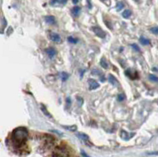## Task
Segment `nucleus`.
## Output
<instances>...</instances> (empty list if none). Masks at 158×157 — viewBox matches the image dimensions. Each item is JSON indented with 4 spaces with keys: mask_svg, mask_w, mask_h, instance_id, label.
<instances>
[{
    "mask_svg": "<svg viewBox=\"0 0 158 157\" xmlns=\"http://www.w3.org/2000/svg\"><path fill=\"white\" fill-rule=\"evenodd\" d=\"M45 52L47 53L48 56H49L50 59H52V58H54L56 55V49L53 48H48L45 49Z\"/></svg>",
    "mask_w": 158,
    "mask_h": 157,
    "instance_id": "obj_6",
    "label": "nucleus"
},
{
    "mask_svg": "<svg viewBox=\"0 0 158 157\" xmlns=\"http://www.w3.org/2000/svg\"><path fill=\"white\" fill-rule=\"evenodd\" d=\"M139 42L142 43V45H149L150 44V40L146 38L143 37V36H141L140 39H139Z\"/></svg>",
    "mask_w": 158,
    "mask_h": 157,
    "instance_id": "obj_13",
    "label": "nucleus"
},
{
    "mask_svg": "<svg viewBox=\"0 0 158 157\" xmlns=\"http://www.w3.org/2000/svg\"><path fill=\"white\" fill-rule=\"evenodd\" d=\"M149 78L152 81H154V82H158V77H156V75L154 74H149Z\"/></svg>",
    "mask_w": 158,
    "mask_h": 157,
    "instance_id": "obj_20",
    "label": "nucleus"
},
{
    "mask_svg": "<svg viewBox=\"0 0 158 157\" xmlns=\"http://www.w3.org/2000/svg\"><path fill=\"white\" fill-rule=\"evenodd\" d=\"M71 12L74 16H78V15L80 14V12H81V8L79 7V6H74V7L71 10Z\"/></svg>",
    "mask_w": 158,
    "mask_h": 157,
    "instance_id": "obj_11",
    "label": "nucleus"
},
{
    "mask_svg": "<svg viewBox=\"0 0 158 157\" xmlns=\"http://www.w3.org/2000/svg\"><path fill=\"white\" fill-rule=\"evenodd\" d=\"M131 47H132V48L135 51H136V52H140V48H139L136 43H132V44H131Z\"/></svg>",
    "mask_w": 158,
    "mask_h": 157,
    "instance_id": "obj_26",
    "label": "nucleus"
},
{
    "mask_svg": "<svg viewBox=\"0 0 158 157\" xmlns=\"http://www.w3.org/2000/svg\"><path fill=\"white\" fill-rule=\"evenodd\" d=\"M100 63H101V67H103L104 69H108V63H107V61L105 60L104 58H102V59H101V62H100Z\"/></svg>",
    "mask_w": 158,
    "mask_h": 157,
    "instance_id": "obj_16",
    "label": "nucleus"
},
{
    "mask_svg": "<svg viewBox=\"0 0 158 157\" xmlns=\"http://www.w3.org/2000/svg\"><path fill=\"white\" fill-rule=\"evenodd\" d=\"M77 137L79 139L82 140V141H89V136L86 135L85 134H83V133H77Z\"/></svg>",
    "mask_w": 158,
    "mask_h": 157,
    "instance_id": "obj_10",
    "label": "nucleus"
},
{
    "mask_svg": "<svg viewBox=\"0 0 158 157\" xmlns=\"http://www.w3.org/2000/svg\"><path fill=\"white\" fill-rule=\"evenodd\" d=\"M81 155H82L84 157H89L86 153H85V152H84V151H81Z\"/></svg>",
    "mask_w": 158,
    "mask_h": 157,
    "instance_id": "obj_29",
    "label": "nucleus"
},
{
    "mask_svg": "<svg viewBox=\"0 0 158 157\" xmlns=\"http://www.w3.org/2000/svg\"><path fill=\"white\" fill-rule=\"evenodd\" d=\"M41 110H42V111H43L44 114L45 115H47V116H48V117H50V118H52V114H51L50 113H49L48 111H47V109H46V107H45L44 106H42V107H41Z\"/></svg>",
    "mask_w": 158,
    "mask_h": 157,
    "instance_id": "obj_21",
    "label": "nucleus"
},
{
    "mask_svg": "<svg viewBox=\"0 0 158 157\" xmlns=\"http://www.w3.org/2000/svg\"><path fill=\"white\" fill-rule=\"evenodd\" d=\"M66 101H67V105L70 106V104H71V100H70V98L67 97V100H66Z\"/></svg>",
    "mask_w": 158,
    "mask_h": 157,
    "instance_id": "obj_28",
    "label": "nucleus"
},
{
    "mask_svg": "<svg viewBox=\"0 0 158 157\" xmlns=\"http://www.w3.org/2000/svg\"><path fill=\"white\" fill-rule=\"evenodd\" d=\"M89 85V89L90 90H95L97 89H98L100 85H99L98 82H97L94 79L89 78L88 80Z\"/></svg>",
    "mask_w": 158,
    "mask_h": 157,
    "instance_id": "obj_4",
    "label": "nucleus"
},
{
    "mask_svg": "<svg viewBox=\"0 0 158 157\" xmlns=\"http://www.w3.org/2000/svg\"><path fill=\"white\" fill-rule=\"evenodd\" d=\"M125 73H126V75L127 76V77H129L130 78L132 79V80H134V79L138 77V74H137L136 72H135V73H133L131 70H127L126 72H125Z\"/></svg>",
    "mask_w": 158,
    "mask_h": 157,
    "instance_id": "obj_9",
    "label": "nucleus"
},
{
    "mask_svg": "<svg viewBox=\"0 0 158 157\" xmlns=\"http://www.w3.org/2000/svg\"><path fill=\"white\" fill-rule=\"evenodd\" d=\"M28 136H29V133H28L27 130L23 127H19V128L15 129L13 132V141L18 145H22L27 140Z\"/></svg>",
    "mask_w": 158,
    "mask_h": 157,
    "instance_id": "obj_1",
    "label": "nucleus"
},
{
    "mask_svg": "<svg viewBox=\"0 0 158 157\" xmlns=\"http://www.w3.org/2000/svg\"><path fill=\"white\" fill-rule=\"evenodd\" d=\"M49 39L53 42H56V43H60V41H61L60 36H59V34L56 33V32H51L49 34Z\"/></svg>",
    "mask_w": 158,
    "mask_h": 157,
    "instance_id": "obj_5",
    "label": "nucleus"
},
{
    "mask_svg": "<svg viewBox=\"0 0 158 157\" xmlns=\"http://www.w3.org/2000/svg\"><path fill=\"white\" fill-rule=\"evenodd\" d=\"M150 32L155 35H158V27H153L150 29Z\"/></svg>",
    "mask_w": 158,
    "mask_h": 157,
    "instance_id": "obj_25",
    "label": "nucleus"
},
{
    "mask_svg": "<svg viewBox=\"0 0 158 157\" xmlns=\"http://www.w3.org/2000/svg\"><path fill=\"white\" fill-rule=\"evenodd\" d=\"M126 99V96H125V94L124 93H121V94H119L118 96V97H117V100H118V101H123L124 100Z\"/></svg>",
    "mask_w": 158,
    "mask_h": 157,
    "instance_id": "obj_23",
    "label": "nucleus"
},
{
    "mask_svg": "<svg viewBox=\"0 0 158 157\" xmlns=\"http://www.w3.org/2000/svg\"><path fill=\"white\" fill-rule=\"evenodd\" d=\"M77 100H78L79 102H80V104H82V98H80V97H77Z\"/></svg>",
    "mask_w": 158,
    "mask_h": 157,
    "instance_id": "obj_30",
    "label": "nucleus"
},
{
    "mask_svg": "<svg viewBox=\"0 0 158 157\" xmlns=\"http://www.w3.org/2000/svg\"><path fill=\"white\" fill-rule=\"evenodd\" d=\"M67 40L71 43H77V41H78V39H76V38H74L73 36H69L67 38Z\"/></svg>",
    "mask_w": 158,
    "mask_h": 157,
    "instance_id": "obj_19",
    "label": "nucleus"
},
{
    "mask_svg": "<svg viewBox=\"0 0 158 157\" xmlns=\"http://www.w3.org/2000/svg\"><path fill=\"white\" fill-rule=\"evenodd\" d=\"M6 25H7L6 20L4 18H2V33L3 32V29L5 28L6 26Z\"/></svg>",
    "mask_w": 158,
    "mask_h": 157,
    "instance_id": "obj_24",
    "label": "nucleus"
},
{
    "mask_svg": "<svg viewBox=\"0 0 158 157\" xmlns=\"http://www.w3.org/2000/svg\"><path fill=\"white\" fill-rule=\"evenodd\" d=\"M13 28L12 27H9V28H8V29H7V32H6V34H7L8 36H10V35L11 33H12L13 32Z\"/></svg>",
    "mask_w": 158,
    "mask_h": 157,
    "instance_id": "obj_27",
    "label": "nucleus"
},
{
    "mask_svg": "<svg viewBox=\"0 0 158 157\" xmlns=\"http://www.w3.org/2000/svg\"><path fill=\"white\" fill-rule=\"evenodd\" d=\"M59 75H60V77H61L62 81H66L69 78V74L67 73H66V72H62Z\"/></svg>",
    "mask_w": 158,
    "mask_h": 157,
    "instance_id": "obj_17",
    "label": "nucleus"
},
{
    "mask_svg": "<svg viewBox=\"0 0 158 157\" xmlns=\"http://www.w3.org/2000/svg\"><path fill=\"white\" fill-rule=\"evenodd\" d=\"M122 15L124 18H130L131 15V11L130 10H126L123 11V13L122 14Z\"/></svg>",
    "mask_w": 158,
    "mask_h": 157,
    "instance_id": "obj_18",
    "label": "nucleus"
},
{
    "mask_svg": "<svg viewBox=\"0 0 158 157\" xmlns=\"http://www.w3.org/2000/svg\"><path fill=\"white\" fill-rule=\"evenodd\" d=\"M63 126V128L66 129L67 130H70V131H76L77 130V126Z\"/></svg>",
    "mask_w": 158,
    "mask_h": 157,
    "instance_id": "obj_14",
    "label": "nucleus"
},
{
    "mask_svg": "<svg viewBox=\"0 0 158 157\" xmlns=\"http://www.w3.org/2000/svg\"><path fill=\"white\" fill-rule=\"evenodd\" d=\"M93 30H94V32H95V34L98 36V37L104 38L105 37V36H106L105 32H104L102 29L99 28V27H94V28H93Z\"/></svg>",
    "mask_w": 158,
    "mask_h": 157,
    "instance_id": "obj_3",
    "label": "nucleus"
},
{
    "mask_svg": "<svg viewBox=\"0 0 158 157\" xmlns=\"http://www.w3.org/2000/svg\"><path fill=\"white\" fill-rule=\"evenodd\" d=\"M108 81H109L111 85H115L118 84V81H117L116 78L114 77L113 75L111 74H109V76H108Z\"/></svg>",
    "mask_w": 158,
    "mask_h": 157,
    "instance_id": "obj_12",
    "label": "nucleus"
},
{
    "mask_svg": "<svg viewBox=\"0 0 158 157\" xmlns=\"http://www.w3.org/2000/svg\"><path fill=\"white\" fill-rule=\"evenodd\" d=\"M45 22L51 25H55L56 24V18L54 16H46L44 18Z\"/></svg>",
    "mask_w": 158,
    "mask_h": 157,
    "instance_id": "obj_8",
    "label": "nucleus"
},
{
    "mask_svg": "<svg viewBox=\"0 0 158 157\" xmlns=\"http://www.w3.org/2000/svg\"><path fill=\"white\" fill-rule=\"evenodd\" d=\"M134 135H135V134H131V135H129V134H128L127 132H126V131H124V130H122L120 133L121 138H122V139L123 140H129L130 138Z\"/></svg>",
    "mask_w": 158,
    "mask_h": 157,
    "instance_id": "obj_7",
    "label": "nucleus"
},
{
    "mask_svg": "<svg viewBox=\"0 0 158 157\" xmlns=\"http://www.w3.org/2000/svg\"><path fill=\"white\" fill-rule=\"evenodd\" d=\"M55 155L57 157H68L69 156V152L67 149L64 147L59 146L56 148L54 152Z\"/></svg>",
    "mask_w": 158,
    "mask_h": 157,
    "instance_id": "obj_2",
    "label": "nucleus"
},
{
    "mask_svg": "<svg viewBox=\"0 0 158 157\" xmlns=\"http://www.w3.org/2000/svg\"><path fill=\"white\" fill-rule=\"evenodd\" d=\"M72 2H73L74 4H77L78 2V0H72Z\"/></svg>",
    "mask_w": 158,
    "mask_h": 157,
    "instance_id": "obj_31",
    "label": "nucleus"
},
{
    "mask_svg": "<svg viewBox=\"0 0 158 157\" xmlns=\"http://www.w3.org/2000/svg\"><path fill=\"white\" fill-rule=\"evenodd\" d=\"M67 2V0H52L51 1V5H55L56 3L66 4Z\"/></svg>",
    "mask_w": 158,
    "mask_h": 157,
    "instance_id": "obj_15",
    "label": "nucleus"
},
{
    "mask_svg": "<svg viewBox=\"0 0 158 157\" xmlns=\"http://www.w3.org/2000/svg\"><path fill=\"white\" fill-rule=\"evenodd\" d=\"M123 8H124V4L122 2H118V3H117V5H116L117 11L121 10H123Z\"/></svg>",
    "mask_w": 158,
    "mask_h": 157,
    "instance_id": "obj_22",
    "label": "nucleus"
}]
</instances>
